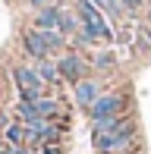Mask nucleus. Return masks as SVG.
I'll return each mask as SVG.
<instances>
[{
  "label": "nucleus",
  "mask_w": 151,
  "mask_h": 154,
  "mask_svg": "<svg viewBox=\"0 0 151 154\" xmlns=\"http://www.w3.org/2000/svg\"><path fill=\"white\" fill-rule=\"evenodd\" d=\"M13 82H16L19 91H41V85H44L38 69H29V66H16L13 69Z\"/></svg>",
  "instance_id": "obj_4"
},
{
  "label": "nucleus",
  "mask_w": 151,
  "mask_h": 154,
  "mask_svg": "<svg viewBox=\"0 0 151 154\" xmlns=\"http://www.w3.org/2000/svg\"><path fill=\"white\" fill-rule=\"evenodd\" d=\"M98 101H101V85H98V82H91V79L76 82V104H79V107L91 110Z\"/></svg>",
  "instance_id": "obj_5"
},
{
  "label": "nucleus",
  "mask_w": 151,
  "mask_h": 154,
  "mask_svg": "<svg viewBox=\"0 0 151 154\" xmlns=\"http://www.w3.org/2000/svg\"><path fill=\"white\" fill-rule=\"evenodd\" d=\"M94 3H98V6H104L107 13H116V10H120V0H94Z\"/></svg>",
  "instance_id": "obj_12"
},
{
  "label": "nucleus",
  "mask_w": 151,
  "mask_h": 154,
  "mask_svg": "<svg viewBox=\"0 0 151 154\" xmlns=\"http://www.w3.org/2000/svg\"><path fill=\"white\" fill-rule=\"evenodd\" d=\"M60 19H63V13H60L57 6H44V10L38 13V19H35V29L57 32V29H60Z\"/></svg>",
  "instance_id": "obj_7"
},
{
  "label": "nucleus",
  "mask_w": 151,
  "mask_h": 154,
  "mask_svg": "<svg viewBox=\"0 0 151 154\" xmlns=\"http://www.w3.org/2000/svg\"><path fill=\"white\" fill-rule=\"evenodd\" d=\"M79 16H82V22H85V29H82V38L85 41H94V38L110 41V29H107L101 10L91 3V0H79Z\"/></svg>",
  "instance_id": "obj_1"
},
{
  "label": "nucleus",
  "mask_w": 151,
  "mask_h": 154,
  "mask_svg": "<svg viewBox=\"0 0 151 154\" xmlns=\"http://www.w3.org/2000/svg\"><path fill=\"white\" fill-rule=\"evenodd\" d=\"M57 69H60V75L63 79H69V82H82L79 75H82V60L79 57H63L57 63Z\"/></svg>",
  "instance_id": "obj_8"
},
{
  "label": "nucleus",
  "mask_w": 151,
  "mask_h": 154,
  "mask_svg": "<svg viewBox=\"0 0 151 154\" xmlns=\"http://www.w3.org/2000/svg\"><path fill=\"white\" fill-rule=\"evenodd\" d=\"M25 138H29V126L25 123H10L6 126V142H10L13 148H22Z\"/></svg>",
  "instance_id": "obj_9"
},
{
  "label": "nucleus",
  "mask_w": 151,
  "mask_h": 154,
  "mask_svg": "<svg viewBox=\"0 0 151 154\" xmlns=\"http://www.w3.org/2000/svg\"><path fill=\"white\" fill-rule=\"evenodd\" d=\"M120 107H123L120 94H101V101L91 107V120L98 123V120H110V116H120Z\"/></svg>",
  "instance_id": "obj_6"
},
{
  "label": "nucleus",
  "mask_w": 151,
  "mask_h": 154,
  "mask_svg": "<svg viewBox=\"0 0 151 154\" xmlns=\"http://www.w3.org/2000/svg\"><path fill=\"white\" fill-rule=\"evenodd\" d=\"M79 29V19L69 16V13H63V19H60V32H76Z\"/></svg>",
  "instance_id": "obj_11"
},
{
  "label": "nucleus",
  "mask_w": 151,
  "mask_h": 154,
  "mask_svg": "<svg viewBox=\"0 0 151 154\" xmlns=\"http://www.w3.org/2000/svg\"><path fill=\"white\" fill-rule=\"evenodd\" d=\"M132 142V123L123 120V126H116L110 132H94V148L101 154H110V151H120Z\"/></svg>",
  "instance_id": "obj_3"
},
{
  "label": "nucleus",
  "mask_w": 151,
  "mask_h": 154,
  "mask_svg": "<svg viewBox=\"0 0 151 154\" xmlns=\"http://www.w3.org/2000/svg\"><path fill=\"white\" fill-rule=\"evenodd\" d=\"M38 75H41V79H44V82H54V79H57V75H60V69L54 66V63L41 60V66H38Z\"/></svg>",
  "instance_id": "obj_10"
},
{
  "label": "nucleus",
  "mask_w": 151,
  "mask_h": 154,
  "mask_svg": "<svg viewBox=\"0 0 151 154\" xmlns=\"http://www.w3.org/2000/svg\"><path fill=\"white\" fill-rule=\"evenodd\" d=\"M94 63H98V66H110V63H113V54H98Z\"/></svg>",
  "instance_id": "obj_13"
},
{
  "label": "nucleus",
  "mask_w": 151,
  "mask_h": 154,
  "mask_svg": "<svg viewBox=\"0 0 151 154\" xmlns=\"http://www.w3.org/2000/svg\"><path fill=\"white\" fill-rule=\"evenodd\" d=\"M139 3H142V0H123V6H129V10H135Z\"/></svg>",
  "instance_id": "obj_15"
},
{
  "label": "nucleus",
  "mask_w": 151,
  "mask_h": 154,
  "mask_svg": "<svg viewBox=\"0 0 151 154\" xmlns=\"http://www.w3.org/2000/svg\"><path fill=\"white\" fill-rule=\"evenodd\" d=\"M63 44V32H44V29H32L25 35V51L32 54V57L38 60H47V54L54 51V47Z\"/></svg>",
  "instance_id": "obj_2"
},
{
  "label": "nucleus",
  "mask_w": 151,
  "mask_h": 154,
  "mask_svg": "<svg viewBox=\"0 0 151 154\" xmlns=\"http://www.w3.org/2000/svg\"><path fill=\"white\" fill-rule=\"evenodd\" d=\"M38 154H60V151H57V145H41Z\"/></svg>",
  "instance_id": "obj_14"
}]
</instances>
